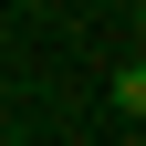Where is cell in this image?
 Returning a JSON list of instances; mask_svg holds the SVG:
<instances>
[{
    "mask_svg": "<svg viewBox=\"0 0 146 146\" xmlns=\"http://www.w3.org/2000/svg\"><path fill=\"white\" fill-rule=\"evenodd\" d=\"M104 94H115V104H125V115H146V63H125V73H115V84H104Z\"/></svg>",
    "mask_w": 146,
    "mask_h": 146,
    "instance_id": "cell-1",
    "label": "cell"
},
{
    "mask_svg": "<svg viewBox=\"0 0 146 146\" xmlns=\"http://www.w3.org/2000/svg\"><path fill=\"white\" fill-rule=\"evenodd\" d=\"M136 125H146V115H136Z\"/></svg>",
    "mask_w": 146,
    "mask_h": 146,
    "instance_id": "cell-2",
    "label": "cell"
}]
</instances>
